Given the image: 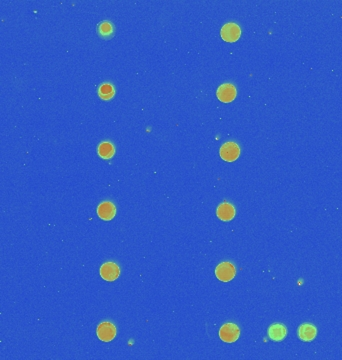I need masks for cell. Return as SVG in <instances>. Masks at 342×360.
<instances>
[{
  "mask_svg": "<svg viewBox=\"0 0 342 360\" xmlns=\"http://www.w3.org/2000/svg\"><path fill=\"white\" fill-rule=\"evenodd\" d=\"M115 94V89L110 83H102V84L98 88V95L103 100H109L111 99Z\"/></svg>",
  "mask_w": 342,
  "mask_h": 360,
  "instance_id": "13",
  "label": "cell"
},
{
  "mask_svg": "<svg viewBox=\"0 0 342 360\" xmlns=\"http://www.w3.org/2000/svg\"><path fill=\"white\" fill-rule=\"evenodd\" d=\"M115 153L113 144L109 141H104L98 146V154L103 159H110Z\"/></svg>",
  "mask_w": 342,
  "mask_h": 360,
  "instance_id": "12",
  "label": "cell"
},
{
  "mask_svg": "<svg viewBox=\"0 0 342 360\" xmlns=\"http://www.w3.org/2000/svg\"><path fill=\"white\" fill-rule=\"evenodd\" d=\"M98 33L102 37H107L112 35L113 33V26L108 21H103L98 25Z\"/></svg>",
  "mask_w": 342,
  "mask_h": 360,
  "instance_id": "14",
  "label": "cell"
},
{
  "mask_svg": "<svg viewBox=\"0 0 342 360\" xmlns=\"http://www.w3.org/2000/svg\"><path fill=\"white\" fill-rule=\"evenodd\" d=\"M235 274H236V270H235L234 265L227 261L220 263L215 269L216 277L220 281H223V282L231 281L234 278Z\"/></svg>",
  "mask_w": 342,
  "mask_h": 360,
  "instance_id": "4",
  "label": "cell"
},
{
  "mask_svg": "<svg viewBox=\"0 0 342 360\" xmlns=\"http://www.w3.org/2000/svg\"><path fill=\"white\" fill-rule=\"evenodd\" d=\"M240 330L234 323H226L219 330V337L222 341L227 343L235 342L239 338Z\"/></svg>",
  "mask_w": 342,
  "mask_h": 360,
  "instance_id": "1",
  "label": "cell"
},
{
  "mask_svg": "<svg viewBox=\"0 0 342 360\" xmlns=\"http://www.w3.org/2000/svg\"><path fill=\"white\" fill-rule=\"evenodd\" d=\"M220 35L226 42H235L239 39L241 35V29L236 23H227L223 25L221 28Z\"/></svg>",
  "mask_w": 342,
  "mask_h": 360,
  "instance_id": "2",
  "label": "cell"
},
{
  "mask_svg": "<svg viewBox=\"0 0 342 360\" xmlns=\"http://www.w3.org/2000/svg\"><path fill=\"white\" fill-rule=\"evenodd\" d=\"M236 93L237 92H236V88L234 85L230 84V83H224V84L220 85L217 89L216 95L220 101L228 103L235 99Z\"/></svg>",
  "mask_w": 342,
  "mask_h": 360,
  "instance_id": "7",
  "label": "cell"
},
{
  "mask_svg": "<svg viewBox=\"0 0 342 360\" xmlns=\"http://www.w3.org/2000/svg\"><path fill=\"white\" fill-rule=\"evenodd\" d=\"M217 217L223 221H230L235 216V208L230 203H222L217 208Z\"/></svg>",
  "mask_w": 342,
  "mask_h": 360,
  "instance_id": "11",
  "label": "cell"
},
{
  "mask_svg": "<svg viewBox=\"0 0 342 360\" xmlns=\"http://www.w3.org/2000/svg\"><path fill=\"white\" fill-rule=\"evenodd\" d=\"M220 156L224 161L232 162L237 159L240 155V148L237 143L226 142L220 148Z\"/></svg>",
  "mask_w": 342,
  "mask_h": 360,
  "instance_id": "3",
  "label": "cell"
},
{
  "mask_svg": "<svg viewBox=\"0 0 342 360\" xmlns=\"http://www.w3.org/2000/svg\"><path fill=\"white\" fill-rule=\"evenodd\" d=\"M268 335L273 341H281L287 335V328L283 324L274 323L268 329Z\"/></svg>",
  "mask_w": 342,
  "mask_h": 360,
  "instance_id": "10",
  "label": "cell"
},
{
  "mask_svg": "<svg viewBox=\"0 0 342 360\" xmlns=\"http://www.w3.org/2000/svg\"><path fill=\"white\" fill-rule=\"evenodd\" d=\"M317 334V329L310 323H304L298 328V337L303 341H312Z\"/></svg>",
  "mask_w": 342,
  "mask_h": 360,
  "instance_id": "9",
  "label": "cell"
},
{
  "mask_svg": "<svg viewBox=\"0 0 342 360\" xmlns=\"http://www.w3.org/2000/svg\"><path fill=\"white\" fill-rule=\"evenodd\" d=\"M97 214L102 220L109 221L116 214V207L110 201H104L97 207Z\"/></svg>",
  "mask_w": 342,
  "mask_h": 360,
  "instance_id": "8",
  "label": "cell"
},
{
  "mask_svg": "<svg viewBox=\"0 0 342 360\" xmlns=\"http://www.w3.org/2000/svg\"><path fill=\"white\" fill-rule=\"evenodd\" d=\"M100 276L106 281H114L119 277L120 268L114 262H106L100 267Z\"/></svg>",
  "mask_w": 342,
  "mask_h": 360,
  "instance_id": "5",
  "label": "cell"
},
{
  "mask_svg": "<svg viewBox=\"0 0 342 360\" xmlns=\"http://www.w3.org/2000/svg\"><path fill=\"white\" fill-rule=\"evenodd\" d=\"M116 327L111 322H102L97 327V336L104 342H109L115 338Z\"/></svg>",
  "mask_w": 342,
  "mask_h": 360,
  "instance_id": "6",
  "label": "cell"
}]
</instances>
